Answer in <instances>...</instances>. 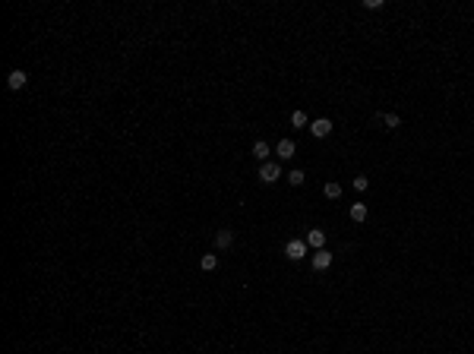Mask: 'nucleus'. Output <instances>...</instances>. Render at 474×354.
Returning <instances> with one entry per match:
<instances>
[{"mask_svg":"<svg viewBox=\"0 0 474 354\" xmlns=\"http://www.w3.org/2000/svg\"><path fill=\"white\" fill-rule=\"evenodd\" d=\"M307 247H310L307 240H288V244H285V256L288 259H304L307 256Z\"/></svg>","mask_w":474,"mask_h":354,"instance_id":"f257e3e1","label":"nucleus"},{"mask_svg":"<svg viewBox=\"0 0 474 354\" xmlns=\"http://www.w3.org/2000/svg\"><path fill=\"white\" fill-rule=\"evenodd\" d=\"M278 177H281V168L275 165V161H266V165L259 168V180H263V184H275Z\"/></svg>","mask_w":474,"mask_h":354,"instance_id":"f03ea898","label":"nucleus"},{"mask_svg":"<svg viewBox=\"0 0 474 354\" xmlns=\"http://www.w3.org/2000/svg\"><path fill=\"white\" fill-rule=\"evenodd\" d=\"M329 266H332V253H329L326 247L316 250V253H313V269H316V272H326Z\"/></svg>","mask_w":474,"mask_h":354,"instance_id":"7ed1b4c3","label":"nucleus"},{"mask_svg":"<svg viewBox=\"0 0 474 354\" xmlns=\"http://www.w3.org/2000/svg\"><path fill=\"white\" fill-rule=\"evenodd\" d=\"M310 133H313V136H319V139H322V136H329V133H332V120H329V117H319V120H313V124H310Z\"/></svg>","mask_w":474,"mask_h":354,"instance_id":"20e7f679","label":"nucleus"},{"mask_svg":"<svg viewBox=\"0 0 474 354\" xmlns=\"http://www.w3.org/2000/svg\"><path fill=\"white\" fill-rule=\"evenodd\" d=\"M307 244L316 247V250H322V247H326V231H322V228H310V231H307Z\"/></svg>","mask_w":474,"mask_h":354,"instance_id":"39448f33","label":"nucleus"},{"mask_svg":"<svg viewBox=\"0 0 474 354\" xmlns=\"http://www.w3.org/2000/svg\"><path fill=\"white\" fill-rule=\"evenodd\" d=\"M26 83H29V76L23 73V70H13V73H10V76H7V86H10V89H13V92H19V89H23Z\"/></svg>","mask_w":474,"mask_h":354,"instance_id":"423d86ee","label":"nucleus"},{"mask_svg":"<svg viewBox=\"0 0 474 354\" xmlns=\"http://www.w3.org/2000/svg\"><path fill=\"white\" fill-rule=\"evenodd\" d=\"M231 244H234V234H231L228 228H221L218 234H215V247H218V250H228Z\"/></svg>","mask_w":474,"mask_h":354,"instance_id":"0eeeda50","label":"nucleus"},{"mask_svg":"<svg viewBox=\"0 0 474 354\" xmlns=\"http://www.w3.org/2000/svg\"><path fill=\"white\" fill-rule=\"evenodd\" d=\"M269 155H272L269 143H263V139H259V143L253 146V158H256V161H263V165H266V161H269Z\"/></svg>","mask_w":474,"mask_h":354,"instance_id":"6e6552de","label":"nucleus"},{"mask_svg":"<svg viewBox=\"0 0 474 354\" xmlns=\"http://www.w3.org/2000/svg\"><path fill=\"white\" fill-rule=\"evenodd\" d=\"M275 152H278V158H291V155L297 152V146H294V139H281Z\"/></svg>","mask_w":474,"mask_h":354,"instance_id":"1a4fd4ad","label":"nucleus"},{"mask_svg":"<svg viewBox=\"0 0 474 354\" xmlns=\"http://www.w3.org/2000/svg\"><path fill=\"white\" fill-rule=\"evenodd\" d=\"M351 221H367V206L364 202H354V206H351Z\"/></svg>","mask_w":474,"mask_h":354,"instance_id":"9d476101","label":"nucleus"},{"mask_svg":"<svg viewBox=\"0 0 474 354\" xmlns=\"http://www.w3.org/2000/svg\"><path fill=\"white\" fill-rule=\"evenodd\" d=\"M199 266H203V272H212V269L218 266V256H215V253H206V256L199 259Z\"/></svg>","mask_w":474,"mask_h":354,"instance_id":"9b49d317","label":"nucleus"},{"mask_svg":"<svg viewBox=\"0 0 474 354\" xmlns=\"http://www.w3.org/2000/svg\"><path fill=\"white\" fill-rule=\"evenodd\" d=\"M304 180H307V174H304V171H300V168H294V171H291V174H288V184H291V187H300V184H304Z\"/></svg>","mask_w":474,"mask_h":354,"instance_id":"f8f14e48","label":"nucleus"},{"mask_svg":"<svg viewBox=\"0 0 474 354\" xmlns=\"http://www.w3.org/2000/svg\"><path fill=\"white\" fill-rule=\"evenodd\" d=\"M322 193H326L329 199H338V196H341V184H335V180H332V184L322 187Z\"/></svg>","mask_w":474,"mask_h":354,"instance_id":"ddd939ff","label":"nucleus"},{"mask_svg":"<svg viewBox=\"0 0 474 354\" xmlns=\"http://www.w3.org/2000/svg\"><path fill=\"white\" fill-rule=\"evenodd\" d=\"M382 120H386L389 130H398V127H401V117H398V114H382Z\"/></svg>","mask_w":474,"mask_h":354,"instance_id":"4468645a","label":"nucleus"},{"mask_svg":"<svg viewBox=\"0 0 474 354\" xmlns=\"http://www.w3.org/2000/svg\"><path fill=\"white\" fill-rule=\"evenodd\" d=\"M291 127H307V114H304V111H294V114H291Z\"/></svg>","mask_w":474,"mask_h":354,"instance_id":"2eb2a0df","label":"nucleus"},{"mask_svg":"<svg viewBox=\"0 0 474 354\" xmlns=\"http://www.w3.org/2000/svg\"><path fill=\"white\" fill-rule=\"evenodd\" d=\"M367 187H370V180H367L364 174H357V177H354V190H367Z\"/></svg>","mask_w":474,"mask_h":354,"instance_id":"dca6fc26","label":"nucleus"},{"mask_svg":"<svg viewBox=\"0 0 474 354\" xmlns=\"http://www.w3.org/2000/svg\"><path fill=\"white\" fill-rule=\"evenodd\" d=\"M364 7H367V10H379L382 0H364Z\"/></svg>","mask_w":474,"mask_h":354,"instance_id":"f3484780","label":"nucleus"}]
</instances>
